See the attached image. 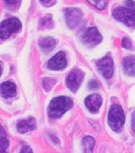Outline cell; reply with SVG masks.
Here are the masks:
<instances>
[{
    "mask_svg": "<svg viewBox=\"0 0 135 153\" xmlns=\"http://www.w3.org/2000/svg\"><path fill=\"white\" fill-rule=\"evenodd\" d=\"M72 100L67 97H57L53 98L48 107V115L50 118L58 119L72 107Z\"/></svg>",
    "mask_w": 135,
    "mask_h": 153,
    "instance_id": "cell-1",
    "label": "cell"
},
{
    "mask_svg": "<svg viewBox=\"0 0 135 153\" xmlns=\"http://www.w3.org/2000/svg\"><path fill=\"white\" fill-rule=\"evenodd\" d=\"M108 122L113 131L114 132L121 131L125 122V114L120 105L114 104L111 106L108 112Z\"/></svg>",
    "mask_w": 135,
    "mask_h": 153,
    "instance_id": "cell-2",
    "label": "cell"
},
{
    "mask_svg": "<svg viewBox=\"0 0 135 153\" xmlns=\"http://www.w3.org/2000/svg\"><path fill=\"white\" fill-rule=\"evenodd\" d=\"M113 16L117 21L123 22L128 27L135 28V5L115 8Z\"/></svg>",
    "mask_w": 135,
    "mask_h": 153,
    "instance_id": "cell-3",
    "label": "cell"
},
{
    "mask_svg": "<svg viewBox=\"0 0 135 153\" xmlns=\"http://www.w3.org/2000/svg\"><path fill=\"white\" fill-rule=\"evenodd\" d=\"M21 28V22L16 17L2 22V23L0 24V39L6 40L12 34L18 32Z\"/></svg>",
    "mask_w": 135,
    "mask_h": 153,
    "instance_id": "cell-4",
    "label": "cell"
},
{
    "mask_svg": "<svg viewBox=\"0 0 135 153\" xmlns=\"http://www.w3.org/2000/svg\"><path fill=\"white\" fill-rule=\"evenodd\" d=\"M102 40V36L96 28H90L87 29L85 34L82 35L81 41L87 47L92 48L98 45Z\"/></svg>",
    "mask_w": 135,
    "mask_h": 153,
    "instance_id": "cell-5",
    "label": "cell"
},
{
    "mask_svg": "<svg viewBox=\"0 0 135 153\" xmlns=\"http://www.w3.org/2000/svg\"><path fill=\"white\" fill-rule=\"evenodd\" d=\"M83 13L78 8H67L65 10V18L67 26L71 29L75 28L81 22Z\"/></svg>",
    "mask_w": 135,
    "mask_h": 153,
    "instance_id": "cell-6",
    "label": "cell"
},
{
    "mask_svg": "<svg viewBox=\"0 0 135 153\" xmlns=\"http://www.w3.org/2000/svg\"><path fill=\"white\" fill-rule=\"evenodd\" d=\"M84 72L81 70H73L68 74L66 77L65 83L68 87V89L72 92H76L78 91V88L80 87L81 83L83 82L84 79Z\"/></svg>",
    "mask_w": 135,
    "mask_h": 153,
    "instance_id": "cell-7",
    "label": "cell"
},
{
    "mask_svg": "<svg viewBox=\"0 0 135 153\" xmlns=\"http://www.w3.org/2000/svg\"><path fill=\"white\" fill-rule=\"evenodd\" d=\"M97 68L99 70L100 73L105 78L108 79L114 74V61L113 59L107 56L100 59L96 63Z\"/></svg>",
    "mask_w": 135,
    "mask_h": 153,
    "instance_id": "cell-8",
    "label": "cell"
},
{
    "mask_svg": "<svg viewBox=\"0 0 135 153\" xmlns=\"http://www.w3.org/2000/svg\"><path fill=\"white\" fill-rule=\"evenodd\" d=\"M66 65H67V60H66L65 53L62 51L57 53L50 59L47 64V67L53 71L64 69L66 67Z\"/></svg>",
    "mask_w": 135,
    "mask_h": 153,
    "instance_id": "cell-9",
    "label": "cell"
},
{
    "mask_svg": "<svg viewBox=\"0 0 135 153\" xmlns=\"http://www.w3.org/2000/svg\"><path fill=\"white\" fill-rule=\"evenodd\" d=\"M85 103L86 108L90 111L91 113H96L99 110V108L102 104V99L98 94H93L86 98Z\"/></svg>",
    "mask_w": 135,
    "mask_h": 153,
    "instance_id": "cell-10",
    "label": "cell"
},
{
    "mask_svg": "<svg viewBox=\"0 0 135 153\" xmlns=\"http://www.w3.org/2000/svg\"><path fill=\"white\" fill-rule=\"evenodd\" d=\"M36 128V121L35 118L29 117L26 120H22L17 123V130L21 133L32 131Z\"/></svg>",
    "mask_w": 135,
    "mask_h": 153,
    "instance_id": "cell-11",
    "label": "cell"
},
{
    "mask_svg": "<svg viewBox=\"0 0 135 153\" xmlns=\"http://www.w3.org/2000/svg\"><path fill=\"white\" fill-rule=\"evenodd\" d=\"M16 94V87L12 82H4L0 85V96L4 98L13 97Z\"/></svg>",
    "mask_w": 135,
    "mask_h": 153,
    "instance_id": "cell-12",
    "label": "cell"
},
{
    "mask_svg": "<svg viewBox=\"0 0 135 153\" xmlns=\"http://www.w3.org/2000/svg\"><path fill=\"white\" fill-rule=\"evenodd\" d=\"M123 70L128 76H135V56H128L123 59Z\"/></svg>",
    "mask_w": 135,
    "mask_h": 153,
    "instance_id": "cell-13",
    "label": "cell"
},
{
    "mask_svg": "<svg viewBox=\"0 0 135 153\" xmlns=\"http://www.w3.org/2000/svg\"><path fill=\"white\" fill-rule=\"evenodd\" d=\"M57 42L52 37H45L39 40V46L45 53H48L55 48Z\"/></svg>",
    "mask_w": 135,
    "mask_h": 153,
    "instance_id": "cell-14",
    "label": "cell"
},
{
    "mask_svg": "<svg viewBox=\"0 0 135 153\" xmlns=\"http://www.w3.org/2000/svg\"><path fill=\"white\" fill-rule=\"evenodd\" d=\"M83 146L85 147L86 152H90L95 146V139L93 137L88 136L83 139Z\"/></svg>",
    "mask_w": 135,
    "mask_h": 153,
    "instance_id": "cell-15",
    "label": "cell"
},
{
    "mask_svg": "<svg viewBox=\"0 0 135 153\" xmlns=\"http://www.w3.org/2000/svg\"><path fill=\"white\" fill-rule=\"evenodd\" d=\"M56 84V79L51 77H45L43 79V88L46 91H49L52 90L53 85Z\"/></svg>",
    "mask_w": 135,
    "mask_h": 153,
    "instance_id": "cell-16",
    "label": "cell"
},
{
    "mask_svg": "<svg viewBox=\"0 0 135 153\" xmlns=\"http://www.w3.org/2000/svg\"><path fill=\"white\" fill-rule=\"evenodd\" d=\"M89 2H91V1H94L91 4H94L96 7L99 10H102L104 8L106 7L107 4H108V0H88Z\"/></svg>",
    "mask_w": 135,
    "mask_h": 153,
    "instance_id": "cell-17",
    "label": "cell"
},
{
    "mask_svg": "<svg viewBox=\"0 0 135 153\" xmlns=\"http://www.w3.org/2000/svg\"><path fill=\"white\" fill-rule=\"evenodd\" d=\"M121 45H122V47H123L124 48L126 49H131L133 48L132 42H131V41H130L129 39H128V38H123V39H122Z\"/></svg>",
    "mask_w": 135,
    "mask_h": 153,
    "instance_id": "cell-18",
    "label": "cell"
},
{
    "mask_svg": "<svg viewBox=\"0 0 135 153\" xmlns=\"http://www.w3.org/2000/svg\"><path fill=\"white\" fill-rule=\"evenodd\" d=\"M9 146V141L5 137L0 138V150H6Z\"/></svg>",
    "mask_w": 135,
    "mask_h": 153,
    "instance_id": "cell-19",
    "label": "cell"
},
{
    "mask_svg": "<svg viewBox=\"0 0 135 153\" xmlns=\"http://www.w3.org/2000/svg\"><path fill=\"white\" fill-rule=\"evenodd\" d=\"M98 87H99V84H98L96 81H95V80L90 81V84H89V88H90V90H95V89H97Z\"/></svg>",
    "mask_w": 135,
    "mask_h": 153,
    "instance_id": "cell-20",
    "label": "cell"
},
{
    "mask_svg": "<svg viewBox=\"0 0 135 153\" xmlns=\"http://www.w3.org/2000/svg\"><path fill=\"white\" fill-rule=\"evenodd\" d=\"M20 153H33V152H32V150H31V148L29 146H24L22 148Z\"/></svg>",
    "mask_w": 135,
    "mask_h": 153,
    "instance_id": "cell-21",
    "label": "cell"
},
{
    "mask_svg": "<svg viewBox=\"0 0 135 153\" xmlns=\"http://www.w3.org/2000/svg\"><path fill=\"white\" fill-rule=\"evenodd\" d=\"M4 1L8 5H15L16 4L19 3L21 0H4Z\"/></svg>",
    "mask_w": 135,
    "mask_h": 153,
    "instance_id": "cell-22",
    "label": "cell"
},
{
    "mask_svg": "<svg viewBox=\"0 0 135 153\" xmlns=\"http://www.w3.org/2000/svg\"><path fill=\"white\" fill-rule=\"evenodd\" d=\"M132 127H133V130L135 133V112L133 114V117H132Z\"/></svg>",
    "mask_w": 135,
    "mask_h": 153,
    "instance_id": "cell-23",
    "label": "cell"
},
{
    "mask_svg": "<svg viewBox=\"0 0 135 153\" xmlns=\"http://www.w3.org/2000/svg\"><path fill=\"white\" fill-rule=\"evenodd\" d=\"M3 137H5V132L4 128L0 126V138H3Z\"/></svg>",
    "mask_w": 135,
    "mask_h": 153,
    "instance_id": "cell-24",
    "label": "cell"
},
{
    "mask_svg": "<svg viewBox=\"0 0 135 153\" xmlns=\"http://www.w3.org/2000/svg\"><path fill=\"white\" fill-rule=\"evenodd\" d=\"M42 3H48V2H50L51 0H41Z\"/></svg>",
    "mask_w": 135,
    "mask_h": 153,
    "instance_id": "cell-25",
    "label": "cell"
},
{
    "mask_svg": "<svg viewBox=\"0 0 135 153\" xmlns=\"http://www.w3.org/2000/svg\"><path fill=\"white\" fill-rule=\"evenodd\" d=\"M5 151L6 150H0V153H7Z\"/></svg>",
    "mask_w": 135,
    "mask_h": 153,
    "instance_id": "cell-26",
    "label": "cell"
},
{
    "mask_svg": "<svg viewBox=\"0 0 135 153\" xmlns=\"http://www.w3.org/2000/svg\"><path fill=\"white\" fill-rule=\"evenodd\" d=\"M1 74H2V69H1V67H0V76H1Z\"/></svg>",
    "mask_w": 135,
    "mask_h": 153,
    "instance_id": "cell-27",
    "label": "cell"
}]
</instances>
